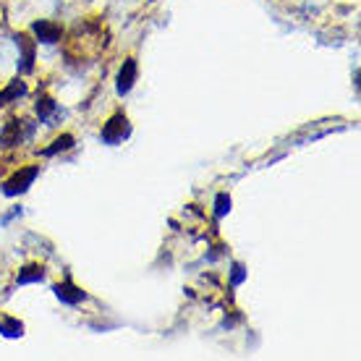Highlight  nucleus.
I'll return each mask as SVG.
<instances>
[{
  "instance_id": "1",
  "label": "nucleus",
  "mask_w": 361,
  "mask_h": 361,
  "mask_svg": "<svg viewBox=\"0 0 361 361\" xmlns=\"http://www.w3.org/2000/svg\"><path fill=\"white\" fill-rule=\"evenodd\" d=\"M31 136V126L27 123V120H19L13 118L6 123V129H3V134H0V147H19L21 141H27Z\"/></svg>"
},
{
  "instance_id": "2",
  "label": "nucleus",
  "mask_w": 361,
  "mask_h": 361,
  "mask_svg": "<svg viewBox=\"0 0 361 361\" xmlns=\"http://www.w3.org/2000/svg\"><path fill=\"white\" fill-rule=\"evenodd\" d=\"M129 134H131L129 118H126L123 113H115V115H113V118L102 126L100 139L105 141V144H118V141H123Z\"/></svg>"
},
{
  "instance_id": "3",
  "label": "nucleus",
  "mask_w": 361,
  "mask_h": 361,
  "mask_svg": "<svg viewBox=\"0 0 361 361\" xmlns=\"http://www.w3.org/2000/svg\"><path fill=\"white\" fill-rule=\"evenodd\" d=\"M37 173H40V168L37 165H31V168H24V171L13 173L8 180H6V186H3V191L8 194V197H16V194H24V191L31 186V180L37 178Z\"/></svg>"
},
{
  "instance_id": "4",
  "label": "nucleus",
  "mask_w": 361,
  "mask_h": 361,
  "mask_svg": "<svg viewBox=\"0 0 361 361\" xmlns=\"http://www.w3.org/2000/svg\"><path fill=\"white\" fill-rule=\"evenodd\" d=\"M52 291H55V296H58L63 304H69V306H76L79 301L87 299V293L81 291L79 285H73V281H71V278H66L63 283H58Z\"/></svg>"
},
{
  "instance_id": "5",
  "label": "nucleus",
  "mask_w": 361,
  "mask_h": 361,
  "mask_svg": "<svg viewBox=\"0 0 361 361\" xmlns=\"http://www.w3.org/2000/svg\"><path fill=\"white\" fill-rule=\"evenodd\" d=\"M16 45L21 48L19 71H21V73H29V71L34 69V42H31L27 34H19V37H16Z\"/></svg>"
},
{
  "instance_id": "6",
  "label": "nucleus",
  "mask_w": 361,
  "mask_h": 361,
  "mask_svg": "<svg viewBox=\"0 0 361 361\" xmlns=\"http://www.w3.org/2000/svg\"><path fill=\"white\" fill-rule=\"evenodd\" d=\"M134 81H136V60L126 58L123 60V69L118 73V94H129Z\"/></svg>"
},
{
  "instance_id": "7",
  "label": "nucleus",
  "mask_w": 361,
  "mask_h": 361,
  "mask_svg": "<svg viewBox=\"0 0 361 361\" xmlns=\"http://www.w3.org/2000/svg\"><path fill=\"white\" fill-rule=\"evenodd\" d=\"M31 31L37 34V40L48 42V45L60 40V27L52 24V21H34V24H31Z\"/></svg>"
},
{
  "instance_id": "8",
  "label": "nucleus",
  "mask_w": 361,
  "mask_h": 361,
  "mask_svg": "<svg viewBox=\"0 0 361 361\" xmlns=\"http://www.w3.org/2000/svg\"><path fill=\"white\" fill-rule=\"evenodd\" d=\"M42 281H45V267H42V264H27V267L19 272V278H16L19 285H27V283H42Z\"/></svg>"
},
{
  "instance_id": "9",
  "label": "nucleus",
  "mask_w": 361,
  "mask_h": 361,
  "mask_svg": "<svg viewBox=\"0 0 361 361\" xmlns=\"http://www.w3.org/2000/svg\"><path fill=\"white\" fill-rule=\"evenodd\" d=\"M27 94V84L24 81H10L6 90L0 92V105H8L10 100H19V97H24Z\"/></svg>"
},
{
  "instance_id": "10",
  "label": "nucleus",
  "mask_w": 361,
  "mask_h": 361,
  "mask_svg": "<svg viewBox=\"0 0 361 361\" xmlns=\"http://www.w3.org/2000/svg\"><path fill=\"white\" fill-rule=\"evenodd\" d=\"M0 332L6 338H19L21 332H24V325L19 320H13V317H6V320L0 322Z\"/></svg>"
},
{
  "instance_id": "11",
  "label": "nucleus",
  "mask_w": 361,
  "mask_h": 361,
  "mask_svg": "<svg viewBox=\"0 0 361 361\" xmlns=\"http://www.w3.org/2000/svg\"><path fill=\"white\" fill-rule=\"evenodd\" d=\"M71 147H73V136H71V134H63V136H58V139L52 141V147L42 150V155H45V157H50V155H55V152L71 150Z\"/></svg>"
},
{
  "instance_id": "12",
  "label": "nucleus",
  "mask_w": 361,
  "mask_h": 361,
  "mask_svg": "<svg viewBox=\"0 0 361 361\" xmlns=\"http://www.w3.org/2000/svg\"><path fill=\"white\" fill-rule=\"evenodd\" d=\"M55 111H58V105H55L50 97H45V94H42L40 100H37V115H40V120H48Z\"/></svg>"
},
{
  "instance_id": "13",
  "label": "nucleus",
  "mask_w": 361,
  "mask_h": 361,
  "mask_svg": "<svg viewBox=\"0 0 361 361\" xmlns=\"http://www.w3.org/2000/svg\"><path fill=\"white\" fill-rule=\"evenodd\" d=\"M228 212H231V197L228 194H218V199H215V218H222Z\"/></svg>"
},
{
  "instance_id": "14",
  "label": "nucleus",
  "mask_w": 361,
  "mask_h": 361,
  "mask_svg": "<svg viewBox=\"0 0 361 361\" xmlns=\"http://www.w3.org/2000/svg\"><path fill=\"white\" fill-rule=\"evenodd\" d=\"M243 275H246V272H243V267H241V264H233V278H231L233 285H239V283L243 281Z\"/></svg>"
}]
</instances>
